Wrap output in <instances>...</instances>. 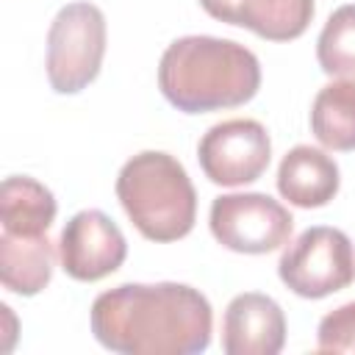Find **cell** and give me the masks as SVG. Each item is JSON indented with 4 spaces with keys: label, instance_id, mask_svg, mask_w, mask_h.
Segmentation results:
<instances>
[{
    "label": "cell",
    "instance_id": "10",
    "mask_svg": "<svg viewBox=\"0 0 355 355\" xmlns=\"http://www.w3.org/2000/svg\"><path fill=\"white\" fill-rule=\"evenodd\" d=\"M200 6L214 19L250 28L269 42H291L313 19V0H200Z\"/></svg>",
    "mask_w": 355,
    "mask_h": 355
},
{
    "label": "cell",
    "instance_id": "2",
    "mask_svg": "<svg viewBox=\"0 0 355 355\" xmlns=\"http://www.w3.org/2000/svg\"><path fill=\"white\" fill-rule=\"evenodd\" d=\"M261 86L252 50L219 36H180L158 64L161 94L186 114H205L250 103Z\"/></svg>",
    "mask_w": 355,
    "mask_h": 355
},
{
    "label": "cell",
    "instance_id": "12",
    "mask_svg": "<svg viewBox=\"0 0 355 355\" xmlns=\"http://www.w3.org/2000/svg\"><path fill=\"white\" fill-rule=\"evenodd\" d=\"M55 269V247L44 236H0V283L22 297L39 294Z\"/></svg>",
    "mask_w": 355,
    "mask_h": 355
},
{
    "label": "cell",
    "instance_id": "1",
    "mask_svg": "<svg viewBox=\"0 0 355 355\" xmlns=\"http://www.w3.org/2000/svg\"><path fill=\"white\" fill-rule=\"evenodd\" d=\"M94 338L122 355H197L214 333L208 297L186 283H122L92 302Z\"/></svg>",
    "mask_w": 355,
    "mask_h": 355
},
{
    "label": "cell",
    "instance_id": "16",
    "mask_svg": "<svg viewBox=\"0 0 355 355\" xmlns=\"http://www.w3.org/2000/svg\"><path fill=\"white\" fill-rule=\"evenodd\" d=\"M319 352H355V300L324 313L316 330Z\"/></svg>",
    "mask_w": 355,
    "mask_h": 355
},
{
    "label": "cell",
    "instance_id": "9",
    "mask_svg": "<svg viewBox=\"0 0 355 355\" xmlns=\"http://www.w3.org/2000/svg\"><path fill=\"white\" fill-rule=\"evenodd\" d=\"M286 344L283 308L258 291L236 294L222 316V349L227 355H277Z\"/></svg>",
    "mask_w": 355,
    "mask_h": 355
},
{
    "label": "cell",
    "instance_id": "14",
    "mask_svg": "<svg viewBox=\"0 0 355 355\" xmlns=\"http://www.w3.org/2000/svg\"><path fill=\"white\" fill-rule=\"evenodd\" d=\"M311 130L327 150H355V80H333L316 92Z\"/></svg>",
    "mask_w": 355,
    "mask_h": 355
},
{
    "label": "cell",
    "instance_id": "15",
    "mask_svg": "<svg viewBox=\"0 0 355 355\" xmlns=\"http://www.w3.org/2000/svg\"><path fill=\"white\" fill-rule=\"evenodd\" d=\"M316 58L324 75L355 80V3L338 6L319 39H316Z\"/></svg>",
    "mask_w": 355,
    "mask_h": 355
},
{
    "label": "cell",
    "instance_id": "8",
    "mask_svg": "<svg viewBox=\"0 0 355 355\" xmlns=\"http://www.w3.org/2000/svg\"><path fill=\"white\" fill-rule=\"evenodd\" d=\"M58 258L72 280L94 283L108 277L125 263L128 241L119 225L108 214L97 208H86L78 211L64 225L58 239Z\"/></svg>",
    "mask_w": 355,
    "mask_h": 355
},
{
    "label": "cell",
    "instance_id": "5",
    "mask_svg": "<svg viewBox=\"0 0 355 355\" xmlns=\"http://www.w3.org/2000/svg\"><path fill=\"white\" fill-rule=\"evenodd\" d=\"M277 275L297 297H330L355 280V247L344 230L313 225L283 250Z\"/></svg>",
    "mask_w": 355,
    "mask_h": 355
},
{
    "label": "cell",
    "instance_id": "11",
    "mask_svg": "<svg viewBox=\"0 0 355 355\" xmlns=\"http://www.w3.org/2000/svg\"><path fill=\"white\" fill-rule=\"evenodd\" d=\"M341 186L338 164L319 147L297 144L277 166V191L297 208L327 205Z\"/></svg>",
    "mask_w": 355,
    "mask_h": 355
},
{
    "label": "cell",
    "instance_id": "7",
    "mask_svg": "<svg viewBox=\"0 0 355 355\" xmlns=\"http://www.w3.org/2000/svg\"><path fill=\"white\" fill-rule=\"evenodd\" d=\"M197 158L211 183L244 186L266 172L272 158V139L258 119H225L202 133Z\"/></svg>",
    "mask_w": 355,
    "mask_h": 355
},
{
    "label": "cell",
    "instance_id": "3",
    "mask_svg": "<svg viewBox=\"0 0 355 355\" xmlns=\"http://www.w3.org/2000/svg\"><path fill=\"white\" fill-rule=\"evenodd\" d=\"M116 197L133 227L150 241H178L197 219V191L186 166L161 150L128 158L116 175Z\"/></svg>",
    "mask_w": 355,
    "mask_h": 355
},
{
    "label": "cell",
    "instance_id": "6",
    "mask_svg": "<svg viewBox=\"0 0 355 355\" xmlns=\"http://www.w3.org/2000/svg\"><path fill=\"white\" fill-rule=\"evenodd\" d=\"M208 225L214 239L244 255H263L288 244L294 216L283 202L261 191L219 194L211 202Z\"/></svg>",
    "mask_w": 355,
    "mask_h": 355
},
{
    "label": "cell",
    "instance_id": "13",
    "mask_svg": "<svg viewBox=\"0 0 355 355\" xmlns=\"http://www.w3.org/2000/svg\"><path fill=\"white\" fill-rule=\"evenodd\" d=\"M53 191L28 175H11L0 186V222L6 233L44 236L55 219Z\"/></svg>",
    "mask_w": 355,
    "mask_h": 355
},
{
    "label": "cell",
    "instance_id": "4",
    "mask_svg": "<svg viewBox=\"0 0 355 355\" xmlns=\"http://www.w3.org/2000/svg\"><path fill=\"white\" fill-rule=\"evenodd\" d=\"M105 14L86 0L67 3L47 31V80L58 94L86 89L103 67Z\"/></svg>",
    "mask_w": 355,
    "mask_h": 355
}]
</instances>
